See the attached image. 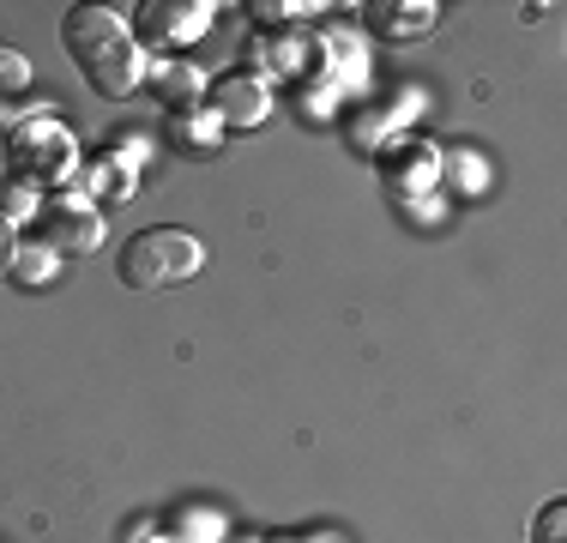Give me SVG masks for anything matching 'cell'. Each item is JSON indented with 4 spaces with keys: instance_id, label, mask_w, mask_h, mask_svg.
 Here are the masks:
<instances>
[{
    "instance_id": "cell-1",
    "label": "cell",
    "mask_w": 567,
    "mask_h": 543,
    "mask_svg": "<svg viewBox=\"0 0 567 543\" xmlns=\"http://www.w3.org/2000/svg\"><path fill=\"white\" fill-rule=\"evenodd\" d=\"M61 43L73 54L79 79H85L97 98H133V91L145 85V61L152 54L140 49V37H133V24L121 19L115 7H66L61 19Z\"/></svg>"
},
{
    "instance_id": "cell-2",
    "label": "cell",
    "mask_w": 567,
    "mask_h": 543,
    "mask_svg": "<svg viewBox=\"0 0 567 543\" xmlns=\"http://www.w3.org/2000/svg\"><path fill=\"white\" fill-rule=\"evenodd\" d=\"M55 109H61L55 98L0 109V157H7V175H24L43 194L49 187H73V175H79V140Z\"/></svg>"
},
{
    "instance_id": "cell-3",
    "label": "cell",
    "mask_w": 567,
    "mask_h": 543,
    "mask_svg": "<svg viewBox=\"0 0 567 543\" xmlns=\"http://www.w3.org/2000/svg\"><path fill=\"white\" fill-rule=\"evenodd\" d=\"M199 266H206V242H199L194 229H175V224L140 229V236H127V248L115 254V278L127 284V290L187 284Z\"/></svg>"
},
{
    "instance_id": "cell-4",
    "label": "cell",
    "mask_w": 567,
    "mask_h": 543,
    "mask_svg": "<svg viewBox=\"0 0 567 543\" xmlns=\"http://www.w3.org/2000/svg\"><path fill=\"white\" fill-rule=\"evenodd\" d=\"M43 242L61 254V260H73V254H97L103 236H110V217L103 206H91L79 187H55V194H43Z\"/></svg>"
},
{
    "instance_id": "cell-5",
    "label": "cell",
    "mask_w": 567,
    "mask_h": 543,
    "mask_svg": "<svg viewBox=\"0 0 567 543\" xmlns=\"http://www.w3.org/2000/svg\"><path fill=\"white\" fill-rule=\"evenodd\" d=\"M140 19H133V37H140L145 54L157 49H194L199 37L218 24V7L212 0H145V7H133Z\"/></svg>"
},
{
    "instance_id": "cell-6",
    "label": "cell",
    "mask_w": 567,
    "mask_h": 543,
    "mask_svg": "<svg viewBox=\"0 0 567 543\" xmlns=\"http://www.w3.org/2000/svg\"><path fill=\"white\" fill-rule=\"evenodd\" d=\"M206 109L224 121V133H254L272 121V85H266L260 73H248V66H229L206 85Z\"/></svg>"
},
{
    "instance_id": "cell-7",
    "label": "cell",
    "mask_w": 567,
    "mask_h": 543,
    "mask_svg": "<svg viewBox=\"0 0 567 543\" xmlns=\"http://www.w3.org/2000/svg\"><path fill=\"white\" fill-rule=\"evenodd\" d=\"M381 182L393 199H416V194H441V145L429 140H393L381 152Z\"/></svg>"
},
{
    "instance_id": "cell-8",
    "label": "cell",
    "mask_w": 567,
    "mask_h": 543,
    "mask_svg": "<svg viewBox=\"0 0 567 543\" xmlns=\"http://www.w3.org/2000/svg\"><path fill=\"white\" fill-rule=\"evenodd\" d=\"M140 157H127L121 145H110V152L97 157H79V175L73 187L91 199V206H121V199H133V187H140Z\"/></svg>"
},
{
    "instance_id": "cell-9",
    "label": "cell",
    "mask_w": 567,
    "mask_h": 543,
    "mask_svg": "<svg viewBox=\"0 0 567 543\" xmlns=\"http://www.w3.org/2000/svg\"><path fill=\"white\" fill-rule=\"evenodd\" d=\"M357 19L362 31L386 37V43H416V37H429L441 24V7L435 0H362Z\"/></svg>"
},
{
    "instance_id": "cell-10",
    "label": "cell",
    "mask_w": 567,
    "mask_h": 543,
    "mask_svg": "<svg viewBox=\"0 0 567 543\" xmlns=\"http://www.w3.org/2000/svg\"><path fill=\"white\" fill-rule=\"evenodd\" d=\"M416 103H423L416 91H404L399 109H393V103H357V109H350V121H344V140L357 145L362 157H381L386 145L399 140V127H404V121L416 115Z\"/></svg>"
},
{
    "instance_id": "cell-11",
    "label": "cell",
    "mask_w": 567,
    "mask_h": 543,
    "mask_svg": "<svg viewBox=\"0 0 567 543\" xmlns=\"http://www.w3.org/2000/svg\"><path fill=\"white\" fill-rule=\"evenodd\" d=\"M145 91L157 98V109L182 115V109L206 103V73H199L194 61H164V54H152V61H145Z\"/></svg>"
},
{
    "instance_id": "cell-12",
    "label": "cell",
    "mask_w": 567,
    "mask_h": 543,
    "mask_svg": "<svg viewBox=\"0 0 567 543\" xmlns=\"http://www.w3.org/2000/svg\"><path fill=\"white\" fill-rule=\"evenodd\" d=\"M320 49H327V85L339 91L344 103H357L369 91V49L357 43V31H320Z\"/></svg>"
},
{
    "instance_id": "cell-13",
    "label": "cell",
    "mask_w": 567,
    "mask_h": 543,
    "mask_svg": "<svg viewBox=\"0 0 567 543\" xmlns=\"http://www.w3.org/2000/svg\"><path fill=\"white\" fill-rule=\"evenodd\" d=\"M169 140H175V152H187V157H218L224 152V121L212 115L206 103L199 109H182V115H169Z\"/></svg>"
},
{
    "instance_id": "cell-14",
    "label": "cell",
    "mask_w": 567,
    "mask_h": 543,
    "mask_svg": "<svg viewBox=\"0 0 567 543\" xmlns=\"http://www.w3.org/2000/svg\"><path fill=\"white\" fill-rule=\"evenodd\" d=\"M61 254L49 248V242H19L12 248V266H7V284H19V290H49V284L61 278Z\"/></svg>"
},
{
    "instance_id": "cell-15",
    "label": "cell",
    "mask_w": 567,
    "mask_h": 543,
    "mask_svg": "<svg viewBox=\"0 0 567 543\" xmlns=\"http://www.w3.org/2000/svg\"><path fill=\"white\" fill-rule=\"evenodd\" d=\"M483 187H489V163H483V152H471V145H453V152H441V194L477 199Z\"/></svg>"
},
{
    "instance_id": "cell-16",
    "label": "cell",
    "mask_w": 567,
    "mask_h": 543,
    "mask_svg": "<svg viewBox=\"0 0 567 543\" xmlns=\"http://www.w3.org/2000/svg\"><path fill=\"white\" fill-rule=\"evenodd\" d=\"M169 537L175 543H229V520L218 508H194L187 501V508L169 513Z\"/></svg>"
},
{
    "instance_id": "cell-17",
    "label": "cell",
    "mask_w": 567,
    "mask_h": 543,
    "mask_svg": "<svg viewBox=\"0 0 567 543\" xmlns=\"http://www.w3.org/2000/svg\"><path fill=\"white\" fill-rule=\"evenodd\" d=\"M248 12L260 31H296V24H315L327 7L320 0H248Z\"/></svg>"
},
{
    "instance_id": "cell-18",
    "label": "cell",
    "mask_w": 567,
    "mask_h": 543,
    "mask_svg": "<svg viewBox=\"0 0 567 543\" xmlns=\"http://www.w3.org/2000/svg\"><path fill=\"white\" fill-rule=\"evenodd\" d=\"M0 217H7L12 229L37 224V217H43V187H31L24 175H0Z\"/></svg>"
},
{
    "instance_id": "cell-19",
    "label": "cell",
    "mask_w": 567,
    "mask_h": 543,
    "mask_svg": "<svg viewBox=\"0 0 567 543\" xmlns=\"http://www.w3.org/2000/svg\"><path fill=\"white\" fill-rule=\"evenodd\" d=\"M24 85H31V54L0 43V98H19Z\"/></svg>"
},
{
    "instance_id": "cell-20",
    "label": "cell",
    "mask_w": 567,
    "mask_h": 543,
    "mask_svg": "<svg viewBox=\"0 0 567 543\" xmlns=\"http://www.w3.org/2000/svg\"><path fill=\"white\" fill-rule=\"evenodd\" d=\"M532 543H567V501H544L532 513Z\"/></svg>"
},
{
    "instance_id": "cell-21",
    "label": "cell",
    "mask_w": 567,
    "mask_h": 543,
    "mask_svg": "<svg viewBox=\"0 0 567 543\" xmlns=\"http://www.w3.org/2000/svg\"><path fill=\"white\" fill-rule=\"evenodd\" d=\"M296 103H302V115H308V121H332V109H344V98L327 85V79L302 85V91H296Z\"/></svg>"
},
{
    "instance_id": "cell-22",
    "label": "cell",
    "mask_w": 567,
    "mask_h": 543,
    "mask_svg": "<svg viewBox=\"0 0 567 543\" xmlns=\"http://www.w3.org/2000/svg\"><path fill=\"white\" fill-rule=\"evenodd\" d=\"M399 206L411 224H441L447 217V194H416V199H399Z\"/></svg>"
},
{
    "instance_id": "cell-23",
    "label": "cell",
    "mask_w": 567,
    "mask_h": 543,
    "mask_svg": "<svg viewBox=\"0 0 567 543\" xmlns=\"http://www.w3.org/2000/svg\"><path fill=\"white\" fill-rule=\"evenodd\" d=\"M12 248H19V229L0 217V278H7V266H12Z\"/></svg>"
},
{
    "instance_id": "cell-24",
    "label": "cell",
    "mask_w": 567,
    "mask_h": 543,
    "mask_svg": "<svg viewBox=\"0 0 567 543\" xmlns=\"http://www.w3.org/2000/svg\"><path fill=\"white\" fill-rule=\"evenodd\" d=\"M133 543H175L169 532H152V525H145V532H133Z\"/></svg>"
},
{
    "instance_id": "cell-25",
    "label": "cell",
    "mask_w": 567,
    "mask_h": 543,
    "mask_svg": "<svg viewBox=\"0 0 567 543\" xmlns=\"http://www.w3.org/2000/svg\"><path fill=\"white\" fill-rule=\"evenodd\" d=\"M302 543H344L339 532H315V537H302Z\"/></svg>"
},
{
    "instance_id": "cell-26",
    "label": "cell",
    "mask_w": 567,
    "mask_h": 543,
    "mask_svg": "<svg viewBox=\"0 0 567 543\" xmlns=\"http://www.w3.org/2000/svg\"><path fill=\"white\" fill-rule=\"evenodd\" d=\"M229 543H266V537H229Z\"/></svg>"
}]
</instances>
